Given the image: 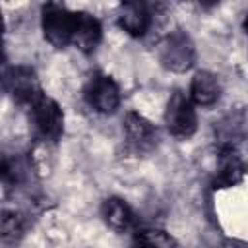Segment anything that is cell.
I'll use <instances>...</instances> for the list:
<instances>
[{
  "instance_id": "5bb4252c",
  "label": "cell",
  "mask_w": 248,
  "mask_h": 248,
  "mask_svg": "<svg viewBox=\"0 0 248 248\" xmlns=\"http://www.w3.org/2000/svg\"><path fill=\"white\" fill-rule=\"evenodd\" d=\"M244 128H246V116L244 110L232 112L229 116H225L219 126H217V134H219V147H238V141L244 140Z\"/></svg>"
},
{
  "instance_id": "8fae6325",
  "label": "cell",
  "mask_w": 248,
  "mask_h": 248,
  "mask_svg": "<svg viewBox=\"0 0 248 248\" xmlns=\"http://www.w3.org/2000/svg\"><path fill=\"white\" fill-rule=\"evenodd\" d=\"M101 219L110 231H114L118 234L128 232L136 227V213H134L132 205L124 198H118V196H108L103 200Z\"/></svg>"
},
{
  "instance_id": "8992f818",
  "label": "cell",
  "mask_w": 248,
  "mask_h": 248,
  "mask_svg": "<svg viewBox=\"0 0 248 248\" xmlns=\"http://www.w3.org/2000/svg\"><path fill=\"white\" fill-rule=\"evenodd\" d=\"M122 132H124L126 149L136 157L149 155L159 145V130H157V126L138 110H128L124 114Z\"/></svg>"
},
{
  "instance_id": "9a60e30c",
  "label": "cell",
  "mask_w": 248,
  "mask_h": 248,
  "mask_svg": "<svg viewBox=\"0 0 248 248\" xmlns=\"http://www.w3.org/2000/svg\"><path fill=\"white\" fill-rule=\"evenodd\" d=\"M132 248H178V244L163 229H140L134 234Z\"/></svg>"
},
{
  "instance_id": "6da1fadb",
  "label": "cell",
  "mask_w": 248,
  "mask_h": 248,
  "mask_svg": "<svg viewBox=\"0 0 248 248\" xmlns=\"http://www.w3.org/2000/svg\"><path fill=\"white\" fill-rule=\"evenodd\" d=\"M157 58L159 64L174 74L188 72L198 58L196 43L184 29H174L169 35L163 37V41L157 46Z\"/></svg>"
},
{
  "instance_id": "ba28073f",
  "label": "cell",
  "mask_w": 248,
  "mask_h": 248,
  "mask_svg": "<svg viewBox=\"0 0 248 248\" xmlns=\"http://www.w3.org/2000/svg\"><path fill=\"white\" fill-rule=\"evenodd\" d=\"M116 23L126 35L141 39L153 25V10L145 2H122L116 10Z\"/></svg>"
},
{
  "instance_id": "4fadbf2b",
  "label": "cell",
  "mask_w": 248,
  "mask_h": 248,
  "mask_svg": "<svg viewBox=\"0 0 248 248\" xmlns=\"http://www.w3.org/2000/svg\"><path fill=\"white\" fill-rule=\"evenodd\" d=\"M29 227V219L19 209H0V242L16 244L19 242Z\"/></svg>"
},
{
  "instance_id": "3957f363",
  "label": "cell",
  "mask_w": 248,
  "mask_h": 248,
  "mask_svg": "<svg viewBox=\"0 0 248 248\" xmlns=\"http://www.w3.org/2000/svg\"><path fill=\"white\" fill-rule=\"evenodd\" d=\"M163 122H165L167 132L172 138L180 140V141L190 140L198 132V112H196V107L192 105L188 95L182 93L180 89L172 91L170 97L167 99L165 112H163Z\"/></svg>"
},
{
  "instance_id": "52a82bcc",
  "label": "cell",
  "mask_w": 248,
  "mask_h": 248,
  "mask_svg": "<svg viewBox=\"0 0 248 248\" xmlns=\"http://www.w3.org/2000/svg\"><path fill=\"white\" fill-rule=\"evenodd\" d=\"M4 91H8L12 95V99L23 108H29L35 103V99L45 93L37 72L27 64L8 66Z\"/></svg>"
},
{
  "instance_id": "7a4b0ae2",
  "label": "cell",
  "mask_w": 248,
  "mask_h": 248,
  "mask_svg": "<svg viewBox=\"0 0 248 248\" xmlns=\"http://www.w3.org/2000/svg\"><path fill=\"white\" fill-rule=\"evenodd\" d=\"M83 101L97 114H114L122 103L118 81L105 72H93L83 85Z\"/></svg>"
},
{
  "instance_id": "7c38bea8",
  "label": "cell",
  "mask_w": 248,
  "mask_h": 248,
  "mask_svg": "<svg viewBox=\"0 0 248 248\" xmlns=\"http://www.w3.org/2000/svg\"><path fill=\"white\" fill-rule=\"evenodd\" d=\"M221 81L209 70H198L190 81L188 99L194 107H213L221 99Z\"/></svg>"
},
{
  "instance_id": "30bf717a",
  "label": "cell",
  "mask_w": 248,
  "mask_h": 248,
  "mask_svg": "<svg viewBox=\"0 0 248 248\" xmlns=\"http://www.w3.org/2000/svg\"><path fill=\"white\" fill-rule=\"evenodd\" d=\"M103 41V25L101 21L83 10H76V21H74V33H72V45L83 54H91L97 50V46Z\"/></svg>"
},
{
  "instance_id": "5b68a950",
  "label": "cell",
  "mask_w": 248,
  "mask_h": 248,
  "mask_svg": "<svg viewBox=\"0 0 248 248\" xmlns=\"http://www.w3.org/2000/svg\"><path fill=\"white\" fill-rule=\"evenodd\" d=\"M37 132L39 141L56 145L64 136V110L62 107L46 93L39 95L35 103L27 108Z\"/></svg>"
},
{
  "instance_id": "9c48e42d",
  "label": "cell",
  "mask_w": 248,
  "mask_h": 248,
  "mask_svg": "<svg viewBox=\"0 0 248 248\" xmlns=\"http://www.w3.org/2000/svg\"><path fill=\"white\" fill-rule=\"evenodd\" d=\"M244 157L240 155L238 147H219L217 155V169H215V178L213 186L217 190H227L232 186H238L244 180Z\"/></svg>"
},
{
  "instance_id": "2e32d148",
  "label": "cell",
  "mask_w": 248,
  "mask_h": 248,
  "mask_svg": "<svg viewBox=\"0 0 248 248\" xmlns=\"http://www.w3.org/2000/svg\"><path fill=\"white\" fill-rule=\"evenodd\" d=\"M4 29H6V25H4V16H2V12H0V70L6 68V62H4Z\"/></svg>"
},
{
  "instance_id": "277c9868",
  "label": "cell",
  "mask_w": 248,
  "mask_h": 248,
  "mask_svg": "<svg viewBox=\"0 0 248 248\" xmlns=\"http://www.w3.org/2000/svg\"><path fill=\"white\" fill-rule=\"evenodd\" d=\"M76 10H70L60 2H46L41 6V31L46 43L54 48H66L72 45Z\"/></svg>"
}]
</instances>
